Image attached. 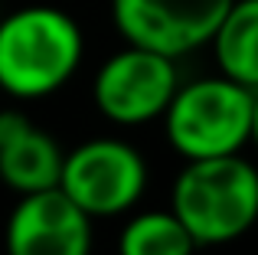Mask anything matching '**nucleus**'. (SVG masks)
<instances>
[{"mask_svg": "<svg viewBox=\"0 0 258 255\" xmlns=\"http://www.w3.org/2000/svg\"><path fill=\"white\" fill-rule=\"evenodd\" d=\"M82 26L59 7L30 4L0 20V89L13 98H46L82 66Z\"/></svg>", "mask_w": 258, "mask_h": 255, "instance_id": "obj_1", "label": "nucleus"}, {"mask_svg": "<svg viewBox=\"0 0 258 255\" xmlns=\"http://www.w3.org/2000/svg\"><path fill=\"white\" fill-rule=\"evenodd\" d=\"M255 92L219 72L173 92L164 111L167 141L183 160L242 154L252 138Z\"/></svg>", "mask_w": 258, "mask_h": 255, "instance_id": "obj_3", "label": "nucleus"}, {"mask_svg": "<svg viewBox=\"0 0 258 255\" xmlns=\"http://www.w3.org/2000/svg\"><path fill=\"white\" fill-rule=\"evenodd\" d=\"M209 46L222 76L258 92V0H232Z\"/></svg>", "mask_w": 258, "mask_h": 255, "instance_id": "obj_9", "label": "nucleus"}, {"mask_svg": "<svg viewBox=\"0 0 258 255\" xmlns=\"http://www.w3.org/2000/svg\"><path fill=\"white\" fill-rule=\"evenodd\" d=\"M200 245L173 210H147L124 223L118 236V255H193Z\"/></svg>", "mask_w": 258, "mask_h": 255, "instance_id": "obj_10", "label": "nucleus"}, {"mask_svg": "<svg viewBox=\"0 0 258 255\" xmlns=\"http://www.w3.org/2000/svg\"><path fill=\"white\" fill-rule=\"evenodd\" d=\"M59 190L88 216H121L147 190V164L127 141L92 138L66 154Z\"/></svg>", "mask_w": 258, "mask_h": 255, "instance_id": "obj_4", "label": "nucleus"}, {"mask_svg": "<svg viewBox=\"0 0 258 255\" xmlns=\"http://www.w3.org/2000/svg\"><path fill=\"white\" fill-rule=\"evenodd\" d=\"M176 89H180L176 59L127 43L95 72L92 98L108 121L134 128L164 118Z\"/></svg>", "mask_w": 258, "mask_h": 255, "instance_id": "obj_5", "label": "nucleus"}, {"mask_svg": "<svg viewBox=\"0 0 258 255\" xmlns=\"http://www.w3.org/2000/svg\"><path fill=\"white\" fill-rule=\"evenodd\" d=\"M170 210L196 245H226L258 223V170L242 154L186 160L173 180Z\"/></svg>", "mask_w": 258, "mask_h": 255, "instance_id": "obj_2", "label": "nucleus"}, {"mask_svg": "<svg viewBox=\"0 0 258 255\" xmlns=\"http://www.w3.org/2000/svg\"><path fill=\"white\" fill-rule=\"evenodd\" d=\"M62 160L66 154L52 134L20 111H0V180L10 190L23 197L59 186Z\"/></svg>", "mask_w": 258, "mask_h": 255, "instance_id": "obj_8", "label": "nucleus"}, {"mask_svg": "<svg viewBox=\"0 0 258 255\" xmlns=\"http://www.w3.org/2000/svg\"><path fill=\"white\" fill-rule=\"evenodd\" d=\"M248 144H255V151H258V92H255V105H252V138H248Z\"/></svg>", "mask_w": 258, "mask_h": 255, "instance_id": "obj_11", "label": "nucleus"}, {"mask_svg": "<svg viewBox=\"0 0 258 255\" xmlns=\"http://www.w3.org/2000/svg\"><path fill=\"white\" fill-rule=\"evenodd\" d=\"M7 255H88L92 216L59 186L23 193L4 229Z\"/></svg>", "mask_w": 258, "mask_h": 255, "instance_id": "obj_7", "label": "nucleus"}, {"mask_svg": "<svg viewBox=\"0 0 258 255\" xmlns=\"http://www.w3.org/2000/svg\"><path fill=\"white\" fill-rule=\"evenodd\" d=\"M232 0H111V20L124 43L180 59L209 46Z\"/></svg>", "mask_w": 258, "mask_h": 255, "instance_id": "obj_6", "label": "nucleus"}]
</instances>
